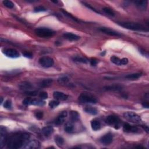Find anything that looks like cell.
<instances>
[{"instance_id":"6da1fadb","label":"cell","mask_w":149,"mask_h":149,"mask_svg":"<svg viewBox=\"0 0 149 149\" xmlns=\"http://www.w3.org/2000/svg\"><path fill=\"white\" fill-rule=\"evenodd\" d=\"M30 138V135L27 133H19L11 136L7 141V146L8 148L18 149L23 147L28 142Z\"/></svg>"},{"instance_id":"7a4b0ae2","label":"cell","mask_w":149,"mask_h":149,"mask_svg":"<svg viewBox=\"0 0 149 149\" xmlns=\"http://www.w3.org/2000/svg\"><path fill=\"white\" fill-rule=\"evenodd\" d=\"M118 24L126 29L136 30V31H148V30L146 29L144 26L140 23L133 22H118Z\"/></svg>"},{"instance_id":"3957f363","label":"cell","mask_w":149,"mask_h":149,"mask_svg":"<svg viewBox=\"0 0 149 149\" xmlns=\"http://www.w3.org/2000/svg\"><path fill=\"white\" fill-rule=\"evenodd\" d=\"M34 32L37 36L43 38L51 37L56 34V32L54 30L46 27H38Z\"/></svg>"},{"instance_id":"277c9868","label":"cell","mask_w":149,"mask_h":149,"mask_svg":"<svg viewBox=\"0 0 149 149\" xmlns=\"http://www.w3.org/2000/svg\"><path fill=\"white\" fill-rule=\"evenodd\" d=\"M80 103L83 104H96L97 103V100L93 96L87 93H82L79 97Z\"/></svg>"},{"instance_id":"5b68a950","label":"cell","mask_w":149,"mask_h":149,"mask_svg":"<svg viewBox=\"0 0 149 149\" xmlns=\"http://www.w3.org/2000/svg\"><path fill=\"white\" fill-rule=\"evenodd\" d=\"M123 117L127 121L132 123H140L142 121L140 116L133 112H126L123 114Z\"/></svg>"},{"instance_id":"8992f818","label":"cell","mask_w":149,"mask_h":149,"mask_svg":"<svg viewBox=\"0 0 149 149\" xmlns=\"http://www.w3.org/2000/svg\"><path fill=\"white\" fill-rule=\"evenodd\" d=\"M106 122L109 125L114 126L115 129H118L120 127V120L117 116L110 115L108 116L106 119Z\"/></svg>"},{"instance_id":"52a82bcc","label":"cell","mask_w":149,"mask_h":149,"mask_svg":"<svg viewBox=\"0 0 149 149\" xmlns=\"http://www.w3.org/2000/svg\"><path fill=\"white\" fill-rule=\"evenodd\" d=\"M40 65L44 68H48L52 67L54 63V59L49 57H41L38 61Z\"/></svg>"},{"instance_id":"ba28073f","label":"cell","mask_w":149,"mask_h":149,"mask_svg":"<svg viewBox=\"0 0 149 149\" xmlns=\"http://www.w3.org/2000/svg\"><path fill=\"white\" fill-rule=\"evenodd\" d=\"M7 141V131L5 127L1 126L0 128V147L3 148Z\"/></svg>"},{"instance_id":"9c48e42d","label":"cell","mask_w":149,"mask_h":149,"mask_svg":"<svg viewBox=\"0 0 149 149\" xmlns=\"http://www.w3.org/2000/svg\"><path fill=\"white\" fill-rule=\"evenodd\" d=\"M40 147V143L37 140L33 139L27 142L23 148L25 149H36Z\"/></svg>"},{"instance_id":"30bf717a","label":"cell","mask_w":149,"mask_h":149,"mask_svg":"<svg viewBox=\"0 0 149 149\" xmlns=\"http://www.w3.org/2000/svg\"><path fill=\"white\" fill-rule=\"evenodd\" d=\"M4 54L8 57L11 58H17L20 57V54L19 52L15 49L8 48L5 49L4 51Z\"/></svg>"},{"instance_id":"8fae6325","label":"cell","mask_w":149,"mask_h":149,"mask_svg":"<svg viewBox=\"0 0 149 149\" xmlns=\"http://www.w3.org/2000/svg\"><path fill=\"white\" fill-rule=\"evenodd\" d=\"M112 140H113V136L112 135L111 133H108L106 135H104V136H102L100 139V141L102 144L106 146L111 144V143L112 142Z\"/></svg>"},{"instance_id":"7c38bea8","label":"cell","mask_w":149,"mask_h":149,"mask_svg":"<svg viewBox=\"0 0 149 149\" xmlns=\"http://www.w3.org/2000/svg\"><path fill=\"white\" fill-rule=\"evenodd\" d=\"M99 30H100L101 32L104 33L108 34L109 36H111L120 37L122 36V34H120V33L116 32L115 30L107 28V27H100V28H99Z\"/></svg>"},{"instance_id":"4fadbf2b","label":"cell","mask_w":149,"mask_h":149,"mask_svg":"<svg viewBox=\"0 0 149 149\" xmlns=\"http://www.w3.org/2000/svg\"><path fill=\"white\" fill-rule=\"evenodd\" d=\"M68 113L67 111H62L58 116L56 120H55V124L57 125H61L64 123L65 118H67Z\"/></svg>"},{"instance_id":"5bb4252c","label":"cell","mask_w":149,"mask_h":149,"mask_svg":"<svg viewBox=\"0 0 149 149\" xmlns=\"http://www.w3.org/2000/svg\"><path fill=\"white\" fill-rule=\"evenodd\" d=\"M123 89L122 85L115 84L110 85V86H106L104 87V89L107 91H112V92H120Z\"/></svg>"},{"instance_id":"9a60e30c","label":"cell","mask_w":149,"mask_h":149,"mask_svg":"<svg viewBox=\"0 0 149 149\" xmlns=\"http://www.w3.org/2000/svg\"><path fill=\"white\" fill-rule=\"evenodd\" d=\"M53 97L57 100L65 101L67 100L68 98V96L64 93L60 92H55L53 93Z\"/></svg>"},{"instance_id":"2e32d148","label":"cell","mask_w":149,"mask_h":149,"mask_svg":"<svg viewBox=\"0 0 149 149\" xmlns=\"http://www.w3.org/2000/svg\"><path fill=\"white\" fill-rule=\"evenodd\" d=\"M134 3L136 5V7L140 10L144 11L147 9L148 4L147 1H146V0H145V1L144 0L140 1V0H138V1H135Z\"/></svg>"},{"instance_id":"e0dca14e","label":"cell","mask_w":149,"mask_h":149,"mask_svg":"<svg viewBox=\"0 0 149 149\" xmlns=\"http://www.w3.org/2000/svg\"><path fill=\"white\" fill-rule=\"evenodd\" d=\"M63 36L65 39L69 41H77L80 39V36L72 33H65L63 34Z\"/></svg>"},{"instance_id":"ac0fdd59","label":"cell","mask_w":149,"mask_h":149,"mask_svg":"<svg viewBox=\"0 0 149 149\" xmlns=\"http://www.w3.org/2000/svg\"><path fill=\"white\" fill-rule=\"evenodd\" d=\"M54 128L51 126H45L41 129V132L46 137H49L54 133Z\"/></svg>"},{"instance_id":"d6986e66","label":"cell","mask_w":149,"mask_h":149,"mask_svg":"<svg viewBox=\"0 0 149 149\" xmlns=\"http://www.w3.org/2000/svg\"><path fill=\"white\" fill-rule=\"evenodd\" d=\"M123 131L126 132H137L139 131L136 126H132L128 123H125L123 125Z\"/></svg>"},{"instance_id":"ffe728a7","label":"cell","mask_w":149,"mask_h":149,"mask_svg":"<svg viewBox=\"0 0 149 149\" xmlns=\"http://www.w3.org/2000/svg\"><path fill=\"white\" fill-rule=\"evenodd\" d=\"M52 83V79H45L40 82L39 85L41 87H43V88L48 87L49 86H51Z\"/></svg>"},{"instance_id":"44dd1931","label":"cell","mask_w":149,"mask_h":149,"mask_svg":"<svg viewBox=\"0 0 149 149\" xmlns=\"http://www.w3.org/2000/svg\"><path fill=\"white\" fill-rule=\"evenodd\" d=\"M44 104H45V101L43 100L42 99L33 98V99H31V101H30V105H34V106H43Z\"/></svg>"},{"instance_id":"7402d4cb","label":"cell","mask_w":149,"mask_h":149,"mask_svg":"<svg viewBox=\"0 0 149 149\" xmlns=\"http://www.w3.org/2000/svg\"><path fill=\"white\" fill-rule=\"evenodd\" d=\"M91 127L93 130L98 131L101 128L100 122L97 120H93L91 121Z\"/></svg>"},{"instance_id":"603a6c76","label":"cell","mask_w":149,"mask_h":149,"mask_svg":"<svg viewBox=\"0 0 149 149\" xmlns=\"http://www.w3.org/2000/svg\"><path fill=\"white\" fill-rule=\"evenodd\" d=\"M73 61L78 62V63H87L89 62V60L85 57L81 56H75L72 58Z\"/></svg>"},{"instance_id":"cb8c5ba5","label":"cell","mask_w":149,"mask_h":149,"mask_svg":"<svg viewBox=\"0 0 149 149\" xmlns=\"http://www.w3.org/2000/svg\"><path fill=\"white\" fill-rule=\"evenodd\" d=\"M85 111L87 114H89L91 115H95L98 114V110L95 107H87L85 108Z\"/></svg>"},{"instance_id":"d4e9b609","label":"cell","mask_w":149,"mask_h":149,"mask_svg":"<svg viewBox=\"0 0 149 149\" xmlns=\"http://www.w3.org/2000/svg\"><path fill=\"white\" fill-rule=\"evenodd\" d=\"M65 131L68 133H71L74 131V125L72 122H68L65 124Z\"/></svg>"},{"instance_id":"484cf974","label":"cell","mask_w":149,"mask_h":149,"mask_svg":"<svg viewBox=\"0 0 149 149\" xmlns=\"http://www.w3.org/2000/svg\"><path fill=\"white\" fill-rule=\"evenodd\" d=\"M70 118L72 121H77L79 118V113L76 111H71L70 112Z\"/></svg>"},{"instance_id":"4316f807","label":"cell","mask_w":149,"mask_h":149,"mask_svg":"<svg viewBox=\"0 0 149 149\" xmlns=\"http://www.w3.org/2000/svg\"><path fill=\"white\" fill-rule=\"evenodd\" d=\"M19 87L22 90H29L31 89L32 85L29 82H23L19 85Z\"/></svg>"},{"instance_id":"83f0119b","label":"cell","mask_w":149,"mask_h":149,"mask_svg":"<svg viewBox=\"0 0 149 149\" xmlns=\"http://www.w3.org/2000/svg\"><path fill=\"white\" fill-rule=\"evenodd\" d=\"M142 76L141 73H132V74H129L128 75L125 76V78L128 79H131V80H135L139 79L140 76Z\"/></svg>"},{"instance_id":"f1b7e54d","label":"cell","mask_w":149,"mask_h":149,"mask_svg":"<svg viewBox=\"0 0 149 149\" xmlns=\"http://www.w3.org/2000/svg\"><path fill=\"white\" fill-rule=\"evenodd\" d=\"M55 142L56 143V144L58 146H61L64 144L65 141L62 137L59 136V135H57V136L55 137Z\"/></svg>"},{"instance_id":"f546056e","label":"cell","mask_w":149,"mask_h":149,"mask_svg":"<svg viewBox=\"0 0 149 149\" xmlns=\"http://www.w3.org/2000/svg\"><path fill=\"white\" fill-rule=\"evenodd\" d=\"M69 81V79L67 76H62L58 79V82L61 85L67 84Z\"/></svg>"},{"instance_id":"4dcf8cb0","label":"cell","mask_w":149,"mask_h":149,"mask_svg":"<svg viewBox=\"0 0 149 149\" xmlns=\"http://www.w3.org/2000/svg\"><path fill=\"white\" fill-rule=\"evenodd\" d=\"M111 61L112 63L117 65H121V59L116 56H112L111 57Z\"/></svg>"},{"instance_id":"1f68e13d","label":"cell","mask_w":149,"mask_h":149,"mask_svg":"<svg viewBox=\"0 0 149 149\" xmlns=\"http://www.w3.org/2000/svg\"><path fill=\"white\" fill-rule=\"evenodd\" d=\"M2 3H3L5 7L8 8H10V9L14 7V4L12 1H9V0H5V1H2Z\"/></svg>"},{"instance_id":"d6a6232c","label":"cell","mask_w":149,"mask_h":149,"mask_svg":"<svg viewBox=\"0 0 149 149\" xmlns=\"http://www.w3.org/2000/svg\"><path fill=\"white\" fill-rule=\"evenodd\" d=\"M49 107H50L51 108H54L57 107V106H58L59 105V101L58 100H52L50 101L49 103Z\"/></svg>"},{"instance_id":"836d02e7","label":"cell","mask_w":149,"mask_h":149,"mask_svg":"<svg viewBox=\"0 0 149 149\" xmlns=\"http://www.w3.org/2000/svg\"><path fill=\"white\" fill-rule=\"evenodd\" d=\"M103 11L104 12V13H106V14L110 16H114L115 15V13L113 11L110 9L109 8H107V7H105L103 9Z\"/></svg>"},{"instance_id":"e575fe53","label":"cell","mask_w":149,"mask_h":149,"mask_svg":"<svg viewBox=\"0 0 149 149\" xmlns=\"http://www.w3.org/2000/svg\"><path fill=\"white\" fill-rule=\"evenodd\" d=\"M62 12H63V14H64L65 15L68 16V17L70 19H72L73 21L76 22H79V21L78 20V19H76L75 17H74V16H73V15H72L71 14V13H68V12L65 11H64V10H62Z\"/></svg>"},{"instance_id":"d590c367","label":"cell","mask_w":149,"mask_h":149,"mask_svg":"<svg viewBox=\"0 0 149 149\" xmlns=\"http://www.w3.org/2000/svg\"><path fill=\"white\" fill-rule=\"evenodd\" d=\"M4 107L5 108L9 110L12 108V102L10 100H7L4 101Z\"/></svg>"},{"instance_id":"8d00e7d4","label":"cell","mask_w":149,"mask_h":149,"mask_svg":"<svg viewBox=\"0 0 149 149\" xmlns=\"http://www.w3.org/2000/svg\"><path fill=\"white\" fill-rule=\"evenodd\" d=\"M82 3L83 4V5H85V6H86V7H87L88 8H89V9H91V10L93 11H95V12L98 13V14H101V12H100V11H98L97 9H96V8H95L94 7H93L92 6H91V5H90V4H88L86 3V2H83Z\"/></svg>"},{"instance_id":"74e56055","label":"cell","mask_w":149,"mask_h":149,"mask_svg":"<svg viewBox=\"0 0 149 149\" xmlns=\"http://www.w3.org/2000/svg\"><path fill=\"white\" fill-rule=\"evenodd\" d=\"M34 115L37 119L41 120L43 117V112L40 111H37L34 113Z\"/></svg>"},{"instance_id":"f35d334b","label":"cell","mask_w":149,"mask_h":149,"mask_svg":"<svg viewBox=\"0 0 149 149\" xmlns=\"http://www.w3.org/2000/svg\"><path fill=\"white\" fill-rule=\"evenodd\" d=\"M34 12H44V11H46V9L44 8V7H43L42 6H38V7H36L34 8Z\"/></svg>"},{"instance_id":"ab89813d","label":"cell","mask_w":149,"mask_h":149,"mask_svg":"<svg viewBox=\"0 0 149 149\" xmlns=\"http://www.w3.org/2000/svg\"><path fill=\"white\" fill-rule=\"evenodd\" d=\"M48 94H47V93L46 92H42L39 94V97L41 99H42V100L47 99L48 98Z\"/></svg>"},{"instance_id":"60d3db41","label":"cell","mask_w":149,"mask_h":149,"mask_svg":"<svg viewBox=\"0 0 149 149\" xmlns=\"http://www.w3.org/2000/svg\"><path fill=\"white\" fill-rule=\"evenodd\" d=\"M26 94L27 95L30 96H36L37 95L38 92L37 91H28V92H26Z\"/></svg>"},{"instance_id":"b9f144b4","label":"cell","mask_w":149,"mask_h":149,"mask_svg":"<svg viewBox=\"0 0 149 149\" xmlns=\"http://www.w3.org/2000/svg\"><path fill=\"white\" fill-rule=\"evenodd\" d=\"M23 56L24 57H25L26 58H32L33 57V55L31 52H24L23 53Z\"/></svg>"},{"instance_id":"7bdbcfd3","label":"cell","mask_w":149,"mask_h":149,"mask_svg":"<svg viewBox=\"0 0 149 149\" xmlns=\"http://www.w3.org/2000/svg\"><path fill=\"white\" fill-rule=\"evenodd\" d=\"M30 101H31V98H26L23 101V104L24 105H26V106H27V105H30Z\"/></svg>"},{"instance_id":"ee69618b","label":"cell","mask_w":149,"mask_h":149,"mask_svg":"<svg viewBox=\"0 0 149 149\" xmlns=\"http://www.w3.org/2000/svg\"><path fill=\"white\" fill-rule=\"evenodd\" d=\"M90 65L92 66H96L97 64L98 61L95 58H93L90 61Z\"/></svg>"},{"instance_id":"f6af8a7d","label":"cell","mask_w":149,"mask_h":149,"mask_svg":"<svg viewBox=\"0 0 149 149\" xmlns=\"http://www.w3.org/2000/svg\"><path fill=\"white\" fill-rule=\"evenodd\" d=\"M129 60L128 58H124L121 59V65H126L128 63Z\"/></svg>"},{"instance_id":"bcb514c9","label":"cell","mask_w":149,"mask_h":149,"mask_svg":"<svg viewBox=\"0 0 149 149\" xmlns=\"http://www.w3.org/2000/svg\"><path fill=\"white\" fill-rule=\"evenodd\" d=\"M140 52H141V53H142L143 55H144L145 56H146L147 57H148V53H147V52H146V51H144V50H142V49H140Z\"/></svg>"},{"instance_id":"7dc6e473","label":"cell","mask_w":149,"mask_h":149,"mask_svg":"<svg viewBox=\"0 0 149 149\" xmlns=\"http://www.w3.org/2000/svg\"><path fill=\"white\" fill-rule=\"evenodd\" d=\"M142 106L143 107H145V108H149V105H148V103H143L142 104Z\"/></svg>"},{"instance_id":"c3c4849f","label":"cell","mask_w":149,"mask_h":149,"mask_svg":"<svg viewBox=\"0 0 149 149\" xmlns=\"http://www.w3.org/2000/svg\"><path fill=\"white\" fill-rule=\"evenodd\" d=\"M52 2H54V3H56V4L58 3V1H52Z\"/></svg>"},{"instance_id":"681fc988","label":"cell","mask_w":149,"mask_h":149,"mask_svg":"<svg viewBox=\"0 0 149 149\" xmlns=\"http://www.w3.org/2000/svg\"><path fill=\"white\" fill-rule=\"evenodd\" d=\"M2 102H3V98H1V104L2 103Z\"/></svg>"}]
</instances>
